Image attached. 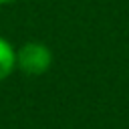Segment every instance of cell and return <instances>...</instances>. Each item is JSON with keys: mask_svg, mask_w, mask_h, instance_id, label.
<instances>
[{"mask_svg": "<svg viewBox=\"0 0 129 129\" xmlns=\"http://www.w3.org/2000/svg\"><path fill=\"white\" fill-rule=\"evenodd\" d=\"M14 69H16V50L4 36H0V81L10 77Z\"/></svg>", "mask_w": 129, "mask_h": 129, "instance_id": "2", "label": "cell"}, {"mask_svg": "<svg viewBox=\"0 0 129 129\" xmlns=\"http://www.w3.org/2000/svg\"><path fill=\"white\" fill-rule=\"evenodd\" d=\"M52 64V50L38 40H28L16 50V69L28 77L44 75Z\"/></svg>", "mask_w": 129, "mask_h": 129, "instance_id": "1", "label": "cell"}, {"mask_svg": "<svg viewBox=\"0 0 129 129\" xmlns=\"http://www.w3.org/2000/svg\"><path fill=\"white\" fill-rule=\"evenodd\" d=\"M12 2H18V0H0V6H6V4H12Z\"/></svg>", "mask_w": 129, "mask_h": 129, "instance_id": "3", "label": "cell"}]
</instances>
